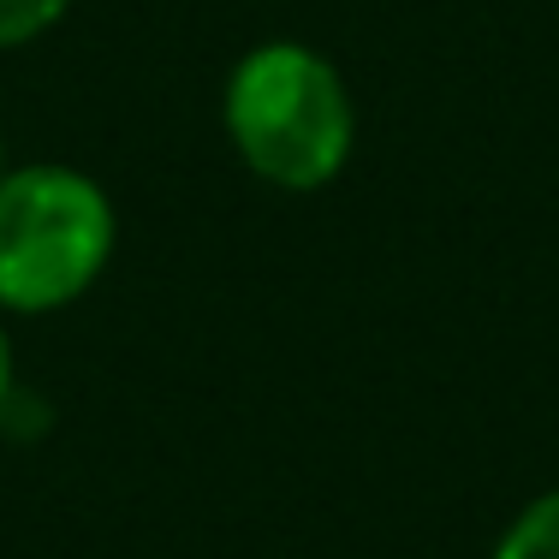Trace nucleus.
Wrapping results in <instances>:
<instances>
[{
    "mask_svg": "<svg viewBox=\"0 0 559 559\" xmlns=\"http://www.w3.org/2000/svg\"><path fill=\"white\" fill-rule=\"evenodd\" d=\"M226 138L238 162L280 191L334 185L357 143V108L340 66L304 43H257L226 78Z\"/></svg>",
    "mask_w": 559,
    "mask_h": 559,
    "instance_id": "f257e3e1",
    "label": "nucleus"
},
{
    "mask_svg": "<svg viewBox=\"0 0 559 559\" xmlns=\"http://www.w3.org/2000/svg\"><path fill=\"white\" fill-rule=\"evenodd\" d=\"M119 215L90 173L36 162L0 173V310L48 316L78 304L114 262Z\"/></svg>",
    "mask_w": 559,
    "mask_h": 559,
    "instance_id": "f03ea898",
    "label": "nucleus"
},
{
    "mask_svg": "<svg viewBox=\"0 0 559 559\" xmlns=\"http://www.w3.org/2000/svg\"><path fill=\"white\" fill-rule=\"evenodd\" d=\"M495 559H559V488L530 500L512 524L500 530Z\"/></svg>",
    "mask_w": 559,
    "mask_h": 559,
    "instance_id": "7ed1b4c3",
    "label": "nucleus"
},
{
    "mask_svg": "<svg viewBox=\"0 0 559 559\" xmlns=\"http://www.w3.org/2000/svg\"><path fill=\"white\" fill-rule=\"evenodd\" d=\"M78 0H0V48H24L72 12Z\"/></svg>",
    "mask_w": 559,
    "mask_h": 559,
    "instance_id": "20e7f679",
    "label": "nucleus"
},
{
    "mask_svg": "<svg viewBox=\"0 0 559 559\" xmlns=\"http://www.w3.org/2000/svg\"><path fill=\"white\" fill-rule=\"evenodd\" d=\"M7 388H12V340L0 328V399H7Z\"/></svg>",
    "mask_w": 559,
    "mask_h": 559,
    "instance_id": "39448f33",
    "label": "nucleus"
},
{
    "mask_svg": "<svg viewBox=\"0 0 559 559\" xmlns=\"http://www.w3.org/2000/svg\"><path fill=\"white\" fill-rule=\"evenodd\" d=\"M0 173H7V150H0Z\"/></svg>",
    "mask_w": 559,
    "mask_h": 559,
    "instance_id": "423d86ee",
    "label": "nucleus"
}]
</instances>
